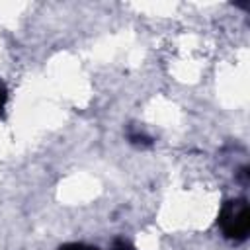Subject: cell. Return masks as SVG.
<instances>
[{
  "label": "cell",
  "instance_id": "3957f363",
  "mask_svg": "<svg viewBox=\"0 0 250 250\" xmlns=\"http://www.w3.org/2000/svg\"><path fill=\"white\" fill-rule=\"evenodd\" d=\"M113 250H133V246L125 238H117L113 240Z\"/></svg>",
  "mask_w": 250,
  "mask_h": 250
},
{
  "label": "cell",
  "instance_id": "6da1fadb",
  "mask_svg": "<svg viewBox=\"0 0 250 250\" xmlns=\"http://www.w3.org/2000/svg\"><path fill=\"white\" fill-rule=\"evenodd\" d=\"M219 227L225 236L234 240H244L250 229V213L246 199H230L223 205L219 213Z\"/></svg>",
  "mask_w": 250,
  "mask_h": 250
},
{
  "label": "cell",
  "instance_id": "7a4b0ae2",
  "mask_svg": "<svg viewBox=\"0 0 250 250\" xmlns=\"http://www.w3.org/2000/svg\"><path fill=\"white\" fill-rule=\"evenodd\" d=\"M59 250H98L96 246H86V244H64Z\"/></svg>",
  "mask_w": 250,
  "mask_h": 250
},
{
  "label": "cell",
  "instance_id": "277c9868",
  "mask_svg": "<svg viewBox=\"0 0 250 250\" xmlns=\"http://www.w3.org/2000/svg\"><path fill=\"white\" fill-rule=\"evenodd\" d=\"M4 102H6V90L0 86V107L4 105Z\"/></svg>",
  "mask_w": 250,
  "mask_h": 250
}]
</instances>
